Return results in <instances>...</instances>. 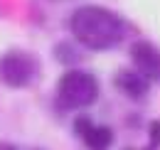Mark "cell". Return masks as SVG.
Listing matches in <instances>:
<instances>
[{
	"label": "cell",
	"mask_w": 160,
	"mask_h": 150,
	"mask_svg": "<svg viewBox=\"0 0 160 150\" xmlns=\"http://www.w3.org/2000/svg\"><path fill=\"white\" fill-rule=\"evenodd\" d=\"M54 54H57V59H59L62 64H77L79 62V49L72 42H62L59 47L54 49Z\"/></svg>",
	"instance_id": "7"
},
{
	"label": "cell",
	"mask_w": 160,
	"mask_h": 150,
	"mask_svg": "<svg viewBox=\"0 0 160 150\" xmlns=\"http://www.w3.org/2000/svg\"><path fill=\"white\" fill-rule=\"evenodd\" d=\"M74 133L81 138V143L89 150H108L113 143V131L108 126L94 123L89 116L74 118Z\"/></svg>",
	"instance_id": "4"
},
{
	"label": "cell",
	"mask_w": 160,
	"mask_h": 150,
	"mask_svg": "<svg viewBox=\"0 0 160 150\" xmlns=\"http://www.w3.org/2000/svg\"><path fill=\"white\" fill-rule=\"evenodd\" d=\"M0 150H18L15 145H10V143H0Z\"/></svg>",
	"instance_id": "9"
},
{
	"label": "cell",
	"mask_w": 160,
	"mask_h": 150,
	"mask_svg": "<svg viewBox=\"0 0 160 150\" xmlns=\"http://www.w3.org/2000/svg\"><path fill=\"white\" fill-rule=\"evenodd\" d=\"M40 76L37 57L25 49H10L0 57V84L10 89H25Z\"/></svg>",
	"instance_id": "3"
},
{
	"label": "cell",
	"mask_w": 160,
	"mask_h": 150,
	"mask_svg": "<svg viewBox=\"0 0 160 150\" xmlns=\"http://www.w3.org/2000/svg\"><path fill=\"white\" fill-rule=\"evenodd\" d=\"M113 84H116V89H118L123 96L138 101V98H145V96H148L153 81L145 79L138 69H118L116 76H113Z\"/></svg>",
	"instance_id": "6"
},
{
	"label": "cell",
	"mask_w": 160,
	"mask_h": 150,
	"mask_svg": "<svg viewBox=\"0 0 160 150\" xmlns=\"http://www.w3.org/2000/svg\"><path fill=\"white\" fill-rule=\"evenodd\" d=\"M69 30L77 39V44L94 49V52H106L118 47V42L126 35L123 20L101 5H81L69 18Z\"/></svg>",
	"instance_id": "1"
},
{
	"label": "cell",
	"mask_w": 160,
	"mask_h": 150,
	"mask_svg": "<svg viewBox=\"0 0 160 150\" xmlns=\"http://www.w3.org/2000/svg\"><path fill=\"white\" fill-rule=\"evenodd\" d=\"M96 98H99V81L94 74L81 72V69H69L59 76L57 101L62 108H67V111L86 108V106L96 103Z\"/></svg>",
	"instance_id": "2"
},
{
	"label": "cell",
	"mask_w": 160,
	"mask_h": 150,
	"mask_svg": "<svg viewBox=\"0 0 160 150\" xmlns=\"http://www.w3.org/2000/svg\"><path fill=\"white\" fill-rule=\"evenodd\" d=\"M131 62L140 74L150 81H160V49L155 44L138 39L131 44Z\"/></svg>",
	"instance_id": "5"
},
{
	"label": "cell",
	"mask_w": 160,
	"mask_h": 150,
	"mask_svg": "<svg viewBox=\"0 0 160 150\" xmlns=\"http://www.w3.org/2000/svg\"><path fill=\"white\" fill-rule=\"evenodd\" d=\"M148 148L158 150L160 148V118H155V121H150V126H148Z\"/></svg>",
	"instance_id": "8"
}]
</instances>
